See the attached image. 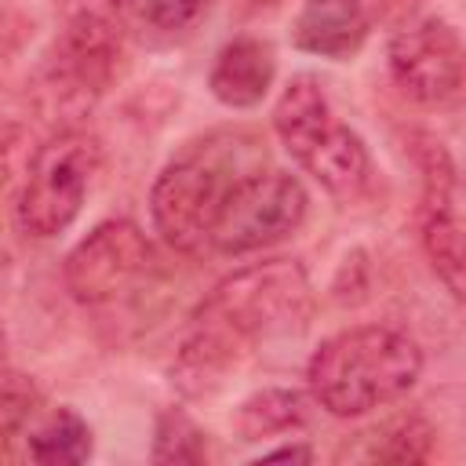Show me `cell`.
<instances>
[{
	"label": "cell",
	"instance_id": "d6986e66",
	"mask_svg": "<svg viewBox=\"0 0 466 466\" xmlns=\"http://www.w3.org/2000/svg\"><path fill=\"white\" fill-rule=\"evenodd\" d=\"M422 4H426V0H371L375 18H379L382 25H393V29L415 22V15L422 11Z\"/></svg>",
	"mask_w": 466,
	"mask_h": 466
},
{
	"label": "cell",
	"instance_id": "44dd1931",
	"mask_svg": "<svg viewBox=\"0 0 466 466\" xmlns=\"http://www.w3.org/2000/svg\"><path fill=\"white\" fill-rule=\"evenodd\" d=\"M7 350H11V342H7V331H4V324H0V364H4Z\"/></svg>",
	"mask_w": 466,
	"mask_h": 466
},
{
	"label": "cell",
	"instance_id": "ba28073f",
	"mask_svg": "<svg viewBox=\"0 0 466 466\" xmlns=\"http://www.w3.org/2000/svg\"><path fill=\"white\" fill-rule=\"evenodd\" d=\"M411 157L422 171V204H419L422 251L437 280L448 288V295L462 299L466 251H462V208H459L455 160L433 135H411Z\"/></svg>",
	"mask_w": 466,
	"mask_h": 466
},
{
	"label": "cell",
	"instance_id": "5b68a950",
	"mask_svg": "<svg viewBox=\"0 0 466 466\" xmlns=\"http://www.w3.org/2000/svg\"><path fill=\"white\" fill-rule=\"evenodd\" d=\"M309 208L306 186L291 171H251L237 178L215 215L211 248L222 255H251L291 237Z\"/></svg>",
	"mask_w": 466,
	"mask_h": 466
},
{
	"label": "cell",
	"instance_id": "8fae6325",
	"mask_svg": "<svg viewBox=\"0 0 466 466\" xmlns=\"http://www.w3.org/2000/svg\"><path fill=\"white\" fill-rule=\"evenodd\" d=\"M371 18L360 0H306L291 22V40L306 55L350 58L368 40Z\"/></svg>",
	"mask_w": 466,
	"mask_h": 466
},
{
	"label": "cell",
	"instance_id": "52a82bcc",
	"mask_svg": "<svg viewBox=\"0 0 466 466\" xmlns=\"http://www.w3.org/2000/svg\"><path fill=\"white\" fill-rule=\"evenodd\" d=\"M157 269V251L146 233L127 218L95 226L62 266L66 291L84 306H113L135 295Z\"/></svg>",
	"mask_w": 466,
	"mask_h": 466
},
{
	"label": "cell",
	"instance_id": "3957f363",
	"mask_svg": "<svg viewBox=\"0 0 466 466\" xmlns=\"http://www.w3.org/2000/svg\"><path fill=\"white\" fill-rule=\"evenodd\" d=\"M422 375V350L397 328L364 324L324 339L306 368L313 400L335 419H357L400 400Z\"/></svg>",
	"mask_w": 466,
	"mask_h": 466
},
{
	"label": "cell",
	"instance_id": "277c9868",
	"mask_svg": "<svg viewBox=\"0 0 466 466\" xmlns=\"http://www.w3.org/2000/svg\"><path fill=\"white\" fill-rule=\"evenodd\" d=\"M273 131L284 149L335 200H360L371 186V157L364 138L331 113L324 87L313 76H291L273 106Z\"/></svg>",
	"mask_w": 466,
	"mask_h": 466
},
{
	"label": "cell",
	"instance_id": "5bb4252c",
	"mask_svg": "<svg viewBox=\"0 0 466 466\" xmlns=\"http://www.w3.org/2000/svg\"><path fill=\"white\" fill-rule=\"evenodd\" d=\"M29 455L44 466H76L91 455V430L73 408H58L40 430L29 433Z\"/></svg>",
	"mask_w": 466,
	"mask_h": 466
},
{
	"label": "cell",
	"instance_id": "4fadbf2b",
	"mask_svg": "<svg viewBox=\"0 0 466 466\" xmlns=\"http://www.w3.org/2000/svg\"><path fill=\"white\" fill-rule=\"evenodd\" d=\"M309 419V400L299 390H284V386H266L258 393H251L240 408H237V433L244 441H262V437H277L288 433L295 426H302Z\"/></svg>",
	"mask_w": 466,
	"mask_h": 466
},
{
	"label": "cell",
	"instance_id": "30bf717a",
	"mask_svg": "<svg viewBox=\"0 0 466 466\" xmlns=\"http://www.w3.org/2000/svg\"><path fill=\"white\" fill-rule=\"evenodd\" d=\"M120 58V4L116 0H76L58 36V76L80 91L98 95Z\"/></svg>",
	"mask_w": 466,
	"mask_h": 466
},
{
	"label": "cell",
	"instance_id": "e0dca14e",
	"mask_svg": "<svg viewBox=\"0 0 466 466\" xmlns=\"http://www.w3.org/2000/svg\"><path fill=\"white\" fill-rule=\"evenodd\" d=\"M40 404L36 386L18 371H0V437L15 433Z\"/></svg>",
	"mask_w": 466,
	"mask_h": 466
},
{
	"label": "cell",
	"instance_id": "9c48e42d",
	"mask_svg": "<svg viewBox=\"0 0 466 466\" xmlns=\"http://www.w3.org/2000/svg\"><path fill=\"white\" fill-rule=\"evenodd\" d=\"M390 76L419 106H448L462 91V40L444 18H422L390 40Z\"/></svg>",
	"mask_w": 466,
	"mask_h": 466
},
{
	"label": "cell",
	"instance_id": "6da1fadb",
	"mask_svg": "<svg viewBox=\"0 0 466 466\" xmlns=\"http://www.w3.org/2000/svg\"><path fill=\"white\" fill-rule=\"evenodd\" d=\"M309 309V277L295 258H269L229 273L193 313L175 360L178 390L208 393L237 364L248 342L306 328Z\"/></svg>",
	"mask_w": 466,
	"mask_h": 466
},
{
	"label": "cell",
	"instance_id": "2e32d148",
	"mask_svg": "<svg viewBox=\"0 0 466 466\" xmlns=\"http://www.w3.org/2000/svg\"><path fill=\"white\" fill-rule=\"evenodd\" d=\"M379 437L382 441L371 448V459H382V462H422L433 451V426L419 415L390 422Z\"/></svg>",
	"mask_w": 466,
	"mask_h": 466
},
{
	"label": "cell",
	"instance_id": "7a4b0ae2",
	"mask_svg": "<svg viewBox=\"0 0 466 466\" xmlns=\"http://www.w3.org/2000/svg\"><path fill=\"white\" fill-rule=\"evenodd\" d=\"M266 142L251 131H211L189 142L153 182L149 211L157 233L182 255H200L211 248V226L226 189L258 171L266 160Z\"/></svg>",
	"mask_w": 466,
	"mask_h": 466
},
{
	"label": "cell",
	"instance_id": "7402d4cb",
	"mask_svg": "<svg viewBox=\"0 0 466 466\" xmlns=\"http://www.w3.org/2000/svg\"><path fill=\"white\" fill-rule=\"evenodd\" d=\"M258 4H277V0H258Z\"/></svg>",
	"mask_w": 466,
	"mask_h": 466
},
{
	"label": "cell",
	"instance_id": "9a60e30c",
	"mask_svg": "<svg viewBox=\"0 0 466 466\" xmlns=\"http://www.w3.org/2000/svg\"><path fill=\"white\" fill-rule=\"evenodd\" d=\"M208 459V433L186 415V411H164L157 419V441H153V462H186L197 466Z\"/></svg>",
	"mask_w": 466,
	"mask_h": 466
},
{
	"label": "cell",
	"instance_id": "7c38bea8",
	"mask_svg": "<svg viewBox=\"0 0 466 466\" xmlns=\"http://www.w3.org/2000/svg\"><path fill=\"white\" fill-rule=\"evenodd\" d=\"M277 76V55L258 36H233L211 66L208 87L211 95L229 109H251L258 106Z\"/></svg>",
	"mask_w": 466,
	"mask_h": 466
},
{
	"label": "cell",
	"instance_id": "8992f818",
	"mask_svg": "<svg viewBox=\"0 0 466 466\" xmlns=\"http://www.w3.org/2000/svg\"><path fill=\"white\" fill-rule=\"evenodd\" d=\"M98 167V146L84 131H58L47 138L29 164L25 186L18 193V226L29 237H58L73 226L84 208L87 182Z\"/></svg>",
	"mask_w": 466,
	"mask_h": 466
},
{
	"label": "cell",
	"instance_id": "ac0fdd59",
	"mask_svg": "<svg viewBox=\"0 0 466 466\" xmlns=\"http://www.w3.org/2000/svg\"><path fill=\"white\" fill-rule=\"evenodd\" d=\"M131 11L149 22L153 29H164V33H178V29H189L211 0H127Z\"/></svg>",
	"mask_w": 466,
	"mask_h": 466
},
{
	"label": "cell",
	"instance_id": "ffe728a7",
	"mask_svg": "<svg viewBox=\"0 0 466 466\" xmlns=\"http://www.w3.org/2000/svg\"><path fill=\"white\" fill-rule=\"evenodd\" d=\"M262 459H291V462L302 459V462H306V459H313V451L302 448V444H291V448H273V451H266Z\"/></svg>",
	"mask_w": 466,
	"mask_h": 466
}]
</instances>
